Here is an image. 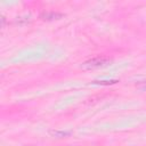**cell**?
<instances>
[{"label": "cell", "mask_w": 146, "mask_h": 146, "mask_svg": "<svg viewBox=\"0 0 146 146\" xmlns=\"http://www.w3.org/2000/svg\"><path fill=\"white\" fill-rule=\"evenodd\" d=\"M111 62H112V59L107 56H96V57H92V58L83 62L81 64V68L83 71H92V70H96V68L105 67Z\"/></svg>", "instance_id": "1"}, {"label": "cell", "mask_w": 146, "mask_h": 146, "mask_svg": "<svg viewBox=\"0 0 146 146\" xmlns=\"http://www.w3.org/2000/svg\"><path fill=\"white\" fill-rule=\"evenodd\" d=\"M64 16V14L58 13V11H43L40 15V18L42 21H55V19H60Z\"/></svg>", "instance_id": "2"}, {"label": "cell", "mask_w": 146, "mask_h": 146, "mask_svg": "<svg viewBox=\"0 0 146 146\" xmlns=\"http://www.w3.org/2000/svg\"><path fill=\"white\" fill-rule=\"evenodd\" d=\"M71 131H63V130H49V135L55 138H66L71 136Z\"/></svg>", "instance_id": "3"}, {"label": "cell", "mask_w": 146, "mask_h": 146, "mask_svg": "<svg viewBox=\"0 0 146 146\" xmlns=\"http://www.w3.org/2000/svg\"><path fill=\"white\" fill-rule=\"evenodd\" d=\"M30 21H31V18H30V16H27V15H25V16H18V17L16 18V24H18V25H24V24L29 23Z\"/></svg>", "instance_id": "4"}, {"label": "cell", "mask_w": 146, "mask_h": 146, "mask_svg": "<svg viewBox=\"0 0 146 146\" xmlns=\"http://www.w3.org/2000/svg\"><path fill=\"white\" fill-rule=\"evenodd\" d=\"M117 80H102V81H94V83H99V84H113L116 83Z\"/></svg>", "instance_id": "5"}]
</instances>
